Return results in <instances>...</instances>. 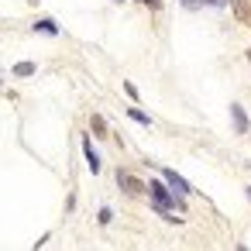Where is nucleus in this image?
<instances>
[{
  "mask_svg": "<svg viewBox=\"0 0 251 251\" xmlns=\"http://www.w3.org/2000/svg\"><path fill=\"white\" fill-rule=\"evenodd\" d=\"M145 193L151 196V206H155V210H182V206H186V196L172 193V189L165 186V179L145 182Z\"/></svg>",
  "mask_w": 251,
  "mask_h": 251,
  "instance_id": "obj_1",
  "label": "nucleus"
},
{
  "mask_svg": "<svg viewBox=\"0 0 251 251\" xmlns=\"http://www.w3.org/2000/svg\"><path fill=\"white\" fill-rule=\"evenodd\" d=\"M162 179H165V186L172 189V193H179V196H189L193 189H189V182L176 172V169H162Z\"/></svg>",
  "mask_w": 251,
  "mask_h": 251,
  "instance_id": "obj_2",
  "label": "nucleus"
},
{
  "mask_svg": "<svg viewBox=\"0 0 251 251\" xmlns=\"http://www.w3.org/2000/svg\"><path fill=\"white\" fill-rule=\"evenodd\" d=\"M117 186L127 193V196H141L145 193V182L141 179H134L131 172H124V169H117Z\"/></svg>",
  "mask_w": 251,
  "mask_h": 251,
  "instance_id": "obj_3",
  "label": "nucleus"
},
{
  "mask_svg": "<svg viewBox=\"0 0 251 251\" xmlns=\"http://www.w3.org/2000/svg\"><path fill=\"white\" fill-rule=\"evenodd\" d=\"M230 121H234V131H237V134H248V131H251L248 110H244L241 103H230Z\"/></svg>",
  "mask_w": 251,
  "mask_h": 251,
  "instance_id": "obj_4",
  "label": "nucleus"
},
{
  "mask_svg": "<svg viewBox=\"0 0 251 251\" xmlns=\"http://www.w3.org/2000/svg\"><path fill=\"white\" fill-rule=\"evenodd\" d=\"M83 155H86L90 172H100V155H97V148H93V141H90V138H83Z\"/></svg>",
  "mask_w": 251,
  "mask_h": 251,
  "instance_id": "obj_5",
  "label": "nucleus"
},
{
  "mask_svg": "<svg viewBox=\"0 0 251 251\" xmlns=\"http://www.w3.org/2000/svg\"><path fill=\"white\" fill-rule=\"evenodd\" d=\"M35 31L38 35H59V25L52 18H42V21H35Z\"/></svg>",
  "mask_w": 251,
  "mask_h": 251,
  "instance_id": "obj_6",
  "label": "nucleus"
},
{
  "mask_svg": "<svg viewBox=\"0 0 251 251\" xmlns=\"http://www.w3.org/2000/svg\"><path fill=\"white\" fill-rule=\"evenodd\" d=\"M90 131H93L97 138H107V121H103L100 114H93V117H90Z\"/></svg>",
  "mask_w": 251,
  "mask_h": 251,
  "instance_id": "obj_7",
  "label": "nucleus"
},
{
  "mask_svg": "<svg viewBox=\"0 0 251 251\" xmlns=\"http://www.w3.org/2000/svg\"><path fill=\"white\" fill-rule=\"evenodd\" d=\"M230 7H234V14H237L241 21H251V11H248L251 4H248V0H230Z\"/></svg>",
  "mask_w": 251,
  "mask_h": 251,
  "instance_id": "obj_8",
  "label": "nucleus"
},
{
  "mask_svg": "<svg viewBox=\"0 0 251 251\" xmlns=\"http://www.w3.org/2000/svg\"><path fill=\"white\" fill-rule=\"evenodd\" d=\"M35 69H38L35 62H18V66H14V76H18V79H28V76H35Z\"/></svg>",
  "mask_w": 251,
  "mask_h": 251,
  "instance_id": "obj_9",
  "label": "nucleus"
},
{
  "mask_svg": "<svg viewBox=\"0 0 251 251\" xmlns=\"http://www.w3.org/2000/svg\"><path fill=\"white\" fill-rule=\"evenodd\" d=\"M127 117H131V121H138L141 127H148V124H151V117H148L141 107H131V110H127Z\"/></svg>",
  "mask_w": 251,
  "mask_h": 251,
  "instance_id": "obj_10",
  "label": "nucleus"
},
{
  "mask_svg": "<svg viewBox=\"0 0 251 251\" xmlns=\"http://www.w3.org/2000/svg\"><path fill=\"white\" fill-rule=\"evenodd\" d=\"M124 93H127L131 100H138V97H141V90H138V86H134L131 79H124Z\"/></svg>",
  "mask_w": 251,
  "mask_h": 251,
  "instance_id": "obj_11",
  "label": "nucleus"
},
{
  "mask_svg": "<svg viewBox=\"0 0 251 251\" xmlns=\"http://www.w3.org/2000/svg\"><path fill=\"white\" fill-rule=\"evenodd\" d=\"M97 220H100V224H110V220H114V210H110V206H103V210L97 213Z\"/></svg>",
  "mask_w": 251,
  "mask_h": 251,
  "instance_id": "obj_12",
  "label": "nucleus"
},
{
  "mask_svg": "<svg viewBox=\"0 0 251 251\" xmlns=\"http://www.w3.org/2000/svg\"><path fill=\"white\" fill-rule=\"evenodd\" d=\"M179 4H182L186 11H200V7H203V0H179Z\"/></svg>",
  "mask_w": 251,
  "mask_h": 251,
  "instance_id": "obj_13",
  "label": "nucleus"
},
{
  "mask_svg": "<svg viewBox=\"0 0 251 251\" xmlns=\"http://www.w3.org/2000/svg\"><path fill=\"white\" fill-rule=\"evenodd\" d=\"M141 4H148L151 11H158V7H162V0H141Z\"/></svg>",
  "mask_w": 251,
  "mask_h": 251,
  "instance_id": "obj_14",
  "label": "nucleus"
},
{
  "mask_svg": "<svg viewBox=\"0 0 251 251\" xmlns=\"http://www.w3.org/2000/svg\"><path fill=\"white\" fill-rule=\"evenodd\" d=\"M206 4H210V7H220V4H224V0H203V7H206Z\"/></svg>",
  "mask_w": 251,
  "mask_h": 251,
  "instance_id": "obj_15",
  "label": "nucleus"
},
{
  "mask_svg": "<svg viewBox=\"0 0 251 251\" xmlns=\"http://www.w3.org/2000/svg\"><path fill=\"white\" fill-rule=\"evenodd\" d=\"M248 200H251V186H248Z\"/></svg>",
  "mask_w": 251,
  "mask_h": 251,
  "instance_id": "obj_16",
  "label": "nucleus"
}]
</instances>
